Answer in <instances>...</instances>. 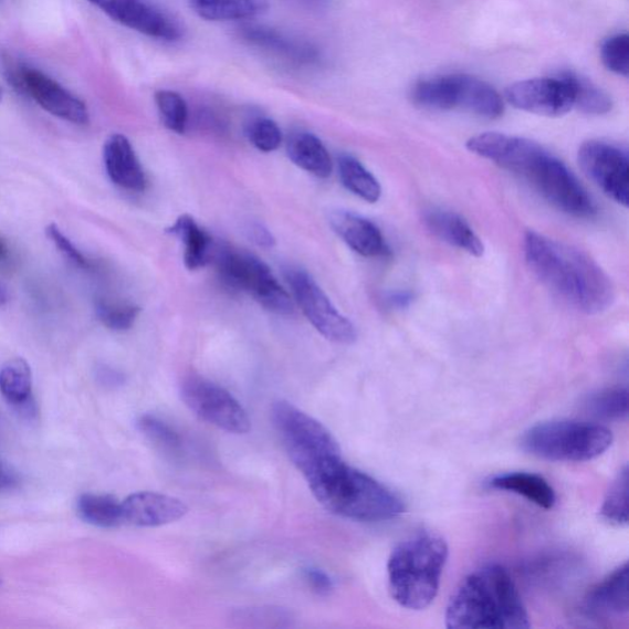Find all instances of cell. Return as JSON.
<instances>
[{"mask_svg":"<svg viewBox=\"0 0 629 629\" xmlns=\"http://www.w3.org/2000/svg\"><path fill=\"white\" fill-rule=\"evenodd\" d=\"M468 149L500 168L521 176L559 211L579 218L596 213L591 198L576 176L538 143L496 132L470 138Z\"/></svg>","mask_w":629,"mask_h":629,"instance_id":"obj_1","label":"cell"},{"mask_svg":"<svg viewBox=\"0 0 629 629\" xmlns=\"http://www.w3.org/2000/svg\"><path fill=\"white\" fill-rule=\"evenodd\" d=\"M524 253L537 280L576 311L598 315L612 306L614 283L587 253L535 231L526 233Z\"/></svg>","mask_w":629,"mask_h":629,"instance_id":"obj_2","label":"cell"},{"mask_svg":"<svg viewBox=\"0 0 629 629\" xmlns=\"http://www.w3.org/2000/svg\"><path fill=\"white\" fill-rule=\"evenodd\" d=\"M451 629H525L526 607L510 572L500 565L474 570L451 596L445 615Z\"/></svg>","mask_w":629,"mask_h":629,"instance_id":"obj_3","label":"cell"},{"mask_svg":"<svg viewBox=\"0 0 629 629\" xmlns=\"http://www.w3.org/2000/svg\"><path fill=\"white\" fill-rule=\"evenodd\" d=\"M304 478L319 504L350 521L381 523L405 512L399 495L342 458L322 463Z\"/></svg>","mask_w":629,"mask_h":629,"instance_id":"obj_4","label":"cell"},{"mask_svg":"<svg viewBox=\"0 0 629 629\" xmlns=\"http://www.w3.org/2000/svg\"><path fill=\"white\" fill-rule=\"evenodd\" d=\"M449 556L443 537L418 534L395 547L388 563L392 598L408 610H423L436 599Z\"/></svg>","mask_w":629,"mask_h":629,"instance_id":"obj_5","label":"cell"},{"mask_svg":"<svg viewBox=\"0 0 629 629\" xmlns=\"http://www.w3.org/2000/svg\"><path fill=\"white\" fill-rule=\"evenodd\" d=\"M604 426L579 421H551L526 430L522 448L548 461L581 462L599 458L612 444Z\"/></svg>","mask_w":629,"mask_h":629,"instance_id":"obj_6","label":"cell"},{"mask_svg":"<svg viewBox=\"0 0 629 629\" xmlns=\"http://www.w3.org/2000/svg\"><path fill=\"white\" fill-rule=\"evenodd\" d=\"M415 105L433 112H463L483 118H499L504 102L494 87L469 74H448L417 82L411 91Z\"/></svg>","mask_w":629,"mask_h":629,"instance_id":"obj_7","label":"cell"},{"mask_svg":"<svg viewBox=\"0 0 629 629\" xmlns=\"http://www.w3.org/2000/svg\"><path fill=\"white\" fill-rule=\"evenodd\" d=\"M211 259L220 281L228 289L251 294L274 314H293L294 305L290 294L274 279L266 263L247 251L227 244L214 245Z\"/></svg>","mask_w":629,"mask_h":629,"instance_id":"obj_8","label":"cell"},{"mask_svg":"<svg viewBox=\"0 0 629 629\" xmlns=\"http://www.w3.org/2000/svg\"><path fill=\"white\" fill-rule=\"evenodd\" d=\"M272 419L291 460L303 476L323 462L342 458L337 440L329 430L292 403H275Z\"/></svg>","mask_w":629,"mask_h":629,"instance_id":"obj_9","label":"cell"},{"mask_svg":"<svg viewBox=\"0 0 629 629\" xmlns=\"http://www.w3.org/2000/svg\"><path fill=\"white\" fill-rule=\"evenodd\" d=\"M4 75L19 94L31 98L49 114L78 126L90 124V112L81 98L48 74L29 64L7 60Z\"/></svg>","mask_w":629,"mask_h":629,"instance_id":"obj_10","label":"cell"},{"mask_svg":"<svg viewBox=\"0 0 629 629\" xmlns=\"http://www.w3.org/2000/svg\"><path fill=\"white\" fill-rule=\"evenodd\" d=\"M181 397L186 406L207 423L229 433L250 432L251 421L245 408L222 386L189 375L181 384Z\"/></svg>","mask_w":629,"mask_h":629,"instance_id":"obj_11","label":"cell"},{"mask_svg":"<svg viewBox=\"0 0 629 629\" xmlns=\"http://www.w3.org/2000/svg\"><path fill=\"white\" fill-rule=\"evenodd\" d=\"M285 279L302 312L319 334L339 345H350L356 342L355 325L339 314L311 274L300 269H290L285 272Z\"/></svg>","mask_w":629,"mask_h":629,"instance_id":"obj_12","label":"cell"},{"mask_svg":"<svg viewBox=\"0 0 629 629\" xmlns=\"http://www.w3.org/2000/svg\"><path fill=\"white\" fill-rule=\"evenodd\" d=\"M581 170L612 200L629 205V159L620 147L602 140L585 141L578 151Z\"/></svg>","mask_w":629,"mask_h":629,"instance_id":"obj_13","label":"cell"},{"mask_svg":"<svg viewBox=\"0 0 629 629\" xmlns=\"http://www.w3.org/2000/svg\"><path fill=\"white\" fill-rule=\"evenodd\" d=\"M130 30L161 41H178L184 29L178 20L147 0H87Z\"/></svg>","mask_w":629,"mask_h":629,"instance_id":"obj_14","label":"cell"},{"mask_svg":"<svg viewBox=\"0 0 629 629\" xmlns=\"http://www.w3.org/2000/svg\"><path fill=\"white\" fill-rule=\"evenodd\" d=\"M506 102L522 112L545 117H560L574 108L569 83L559 73L556 78L516 82L505 90Z\"/></svg>","mask_w":629,"mask_h":629,"instance_id":"obj_15","label":"cell"},{"mask_svg":"<svg viewBox=\"0 0 629 629\" xmlns=\"http://www.w3.org/2000/svg\"><path fill=\"white\" fill-rule=\"evenodd\" d=\"M124 524L139 527H158L180 521L187 513V506L175 496L157 492H138L120 502Z\"/></svg>","mask_w":629,"mask_h":629,"instance_id":"obj_16","label":"cell"},{"mask_svg":"<svg viewBox=\"0 0 629 629\" xmlns=\"http://www.w3.org/2000/svg\"><path fill=\"white\" fill-rule=\"evenodd\" d=\"M104 164L109 180L120 189L132 192L146 190V172L127 137L114 135L106 140Z\"/></svg>","mask_w":629,"mask_h":629,"instance_id":"obj_17","label":"cell"},{"mask_svg":"<svg viewBox=\"0 0 629 629\" xmlns=\"http://www.w3.org/2000/svg\"><path fill=\"white\" fill-rule=\"evenodd\" d=\"M329 223L336 233L353 250L364 258L389 255L380 229L370 220L356 213L337 211L331 214Z\"/></svg>","mask_w":629,"mask_h":629,"instance_id":"obj_18","label":"cell"},{"mask_svg":"<svg viewBox=\"0 0 629 629\" xmlns=\"http://www.w3.org/2000/svg\"><path fill=\"white\" fill-rule=\"evenodd\" d=\"M424 223L437 238L448 244L468 252L471 256H483L482 240L461 216L444 209H432L426 213Z\"/></svg>","mask_w":629,"mask_h":629,"instance_id":"obj_19","label":"cell"},{"mask_svg":"<svg viewBox=\"0 0 629 629\" xmlns=\"http://www.w3.org/2000/svg\"><path fill=\"white\" fill-rule=\"evenodd\" d=\"M241 35L252 46L272 52L275 56L286 61L304 64L318 60V52L315 48L271 28L247 27L242 29Z\"/></svg>","mask_w":629,"mask_h":629,"instance_id":"obj_20","label":"cell"},{"mask_svg":"<svg viewBox=\"0 0 629 629\" xmlns=\"http://www.w3.org/2000/svg\"><path fill=\"white\" fill-rule=\"evenodd\" d=\"M585 611L593 616L611 617L628 614V565L617 568L589 593Z\"/></svg>","mask_w":629,"mask_h":629,"instance_id":"obj_21","label":"cell"},{"mask_svg":"<svg viewBox=\"0 0 629 629\" xmlns=\"http://www.w3.org/2000/svg\"><path fill=\"white\" fill-rule=\"evenodd\" d=\"M493 490L505 491L524 496L527 501L544 510H552L556 504L555 490L539 474L510 472L494 476L490 482Z\"/></svg>","mask_w":629,"mask_h":629,"instance_id":"obj_22","label":"cell"},{"mask_svg":"<svg viewBox=\"0 0 629 629\" xmlns=\"http://www.w3.org/2000/svg\"><path fill=\"white\" fill-rule=\"evenodd\" d=\"M286 153L296 167L317 178L326 179L333 174V160L324 143L308 132H295L286 143Z\"/></svg>","mask_w":629,"mask_h":629,"instance_id":"obj_23","label":"cell"},{"mask_svg":"<svg viewBox=\"0 0 629 629\" xmlns=\"http://www.w3.org/2000/svg\"><path fill=\"white\" fill-rule=\"evenodd\" d=\"M167 231L184 242V260L187 269L196 271L211 262L214 242L191 216L179 217Z\"/></svg>","mask_w":629,"mask_h":629,"instance_id":"obj_24","label":"cell"},{"mask_svg":"<svg viewBox=\"0 0 629 629\" xmlns=\"http://www.w3.org/2000/svg\"><path fill=\"white\" fill-rule=\"evenodd\" d=\"M195 12L209 21L256 18L268 12L269 0H196Z\"/></svg>","mask_w":629,"mask_h":629,"instance_id":"obj_25","label":"cell"},{"mask_svg":"<svg viewBox=\"0 0 629 629\" xmlns=\"http://www.w3.org/2000/svg\"><path fill=\"white\" fill-rule=\"evenodd\" d=\"M0 392L15 407H27L32 397V374L28 361L14 358L0 368Z\"/></svg>","mask_w":629,"mask_h":629,"instance_id":"obj_26","label":"cell"},{"mask_svg":"<svg viewBox=\"0 0 629 629\" xmlns=\"http://www.w3.org/2000/svg\"><path fill=\"white\" fill-rule=\"evenodd\" d=\"M76 507L83 521L94 526L112 528L124 524L123 507L114 495L84 493Z\"/></svg>","mask_w":629,"mask_h":629,"instance_id":"obj_27","label":"cell"},{"mask_svg":"<svg viewBox=\"0 0 629 629\" xmlns=\"http://www.w3.org/2000/svg\"><path fill=\"white\" fill-rule=\"evenodd\" d=\"M560 74L572 87L574 108H578L583 114L593 116H601L611 112L614 106L612 98L601 87L573 72H563Z\"/></svg>","mask_w":629,"mask_h":629,"instance_id":"obj_28","label":"cell"},{"mask_svg":"<svg viewBox=\"0 0 629 629\" xmlns=\"http://www.w3.org/2000/svg\"><path fill=\"white\" fill-rule=\"evenodd\" d=\"M339 178L348 191L361 200L375 203L380 200L381 186L375 176L357 159L344 156L339 159Z\"/></svg>","mask_w":629,"mask_h":629,"instance_id":"obj_29","label":"cell"},{"mask_svg":"<svg viewBox=\"0 0 629 629\" xmlns=\"http://www.w3.org/2000/svg\"><path fill=\"white\" fill-rule=\"evenodd\" d=\"M231 621L245 628H289L293 626L294 616L282 607H249L234 611Z\"/></svg>","mask_w":629,"mask_h":629,"instance_id":"obj_30","label":"cell"},{"mask_svg":"<svg viewBox=\"0 0 629 629\" xmlns=\"http://www.w3.org/2000/svg\"><path fill=\"white\" fill-rule=\"evenodd\" d=\"M156 104L165 127L184 135L189 123V107L185 98L171 91H159L156 93Z\"/></svg>","mask_w":629,"mask_h":629,"instance_id":"obj_31","label":"cell"},{"mask_svg":"<svg viewBox=\"0 0 629 629\" xmlns=\"http://www.w3.org/2000/svg\"><path fill=\"white\" fill-rule=\"evenodd\" d=\"M601 515L607 522L618 526L628 524V468L617 474L601 507Z\"/></svg>","mask_w":629,"mask_h":629,"instance_id":"obj_32","label":"cell"},{"mask_svg":"<svg viewBox=\"0 0 629 629\" xmlns=\"http://www.w3.org/2000/svg\"><path fill=\"white\" fill-rule=\"evenodd\" d=\"M588 411L605 419H622L628 416V391L623 388L601 390L589 397Z\"/></svg>","mask_w":629,"mask_h":629,"instance_id":"obj_33","label":"cell"},{"mask_svg":"<svg viewBox=\"0 0 629 629\" xmlns=\"http://www.w3.org/2000/svg\"><path fill=\"white\" fill-rule=\"evenodd\" d=\"M96 315L109 329L127 331L135 325L140 308L134 304L98 300L96 302Z\"/></svg>","mask_w":629,"mask_h":629,"instance_id":"obj_34","label":"cell"},{"mask_svg":"<svg viewBox=\"0 0 629 629\" xmlns=\"http://www.w3.org/2000/svg\"><path fill=\"white\" fill-rule=\"evenodd\" d=\"M247 135L252 145L263 153L277 150L283 139L279 125L268 117L252 118L248 124Z\"/></svg>","mask_w":629,"mask_h":629,"instance_id":"obj_35","label":"cell"},{"mask_svg":"<svg viewBox=\"0 0 629 629\" xmlns=\"http://www.w3.org/2000/svg\"><path fill=\"white\" fill-rule=\"evenodd\" d=\"M601 61L610 72L625 76L629 73V38L617 34L606 39L601 46Z\"/></svg>","mask_w":629,"mask_h":629,"instance_id":"obj_36","label":"cell"},{"mask_svg":"<svg viewBox=\"0 0 629 629\" xmlns=\"http://www.w3.org/2000/svg\"><path fill=\"white\" fill-rule=\"evenodd\" d=\"M138 428L154 444L167 450H178L181 439L178 433L156 416L145 415L138 419Z\"/></svg>","mask_w":629,"mask_h":629,"instance_id":"obj_37","label":"cell"},{"mask_svg":"<svg viewBox=\"0 0 629 629\" xmlns=\"http://www.w3.org/2000/svg\"><path fill=\"white\" fill-rule=\"evenodd\" d=\"M46 235L73 266L84 271H92L94 269V262L87 259L81 250L76 249L72 240L65 237L56 224L48 226Z\"/></svg>","mask_w":629,"mask_h":629,"instance_id":"obj_38","label":"cell"},{"mask_svg":"<svg viewBox=\"0 0 629 629\" xmlns=\"http://www.w3.org/2000/svg\"><path fill=\"white\" fill-rule=\"evenodd\" d=\"M305 579L314 591L327 595L334 590V580L322 569L308 568L305 570Z\"/></svg>","mask_w":629,"mask_h":629,"instance_id":"obj_39","label":"cell"},{"mask_svg":"<svg viewBox=\"0 0 629 629\" xmlns=\"http://www.w3.org/2000/svg\"><path fill=\"white\" fill-rule=\"evenodd\" d=\"M247 233L260 248L272 249L275 245V239L271 231L260 223L250 224L247 229Z\"/></svg>","mask_w":629,"mask_h":629,"instance_id":"obj_40","label":"cell"},{"mask_svg":"<svg viewBox=\"0 0 629 629\" xmlns=\"http://www.w3.org/2000/svg\"><path fill=\"white\" fill-rule=\"evenodd\" d=\"M15 264V253L9 241L0 235V269L10 270Z\"/></svg>","mask_w":629,"mask_h":629,"instance_id":"obj_41","label":"cell"},{"mask_svg":"<svg viewBox=\"0 0 629 629\" xmlns=\"http://www.w3.org/2000/svg\"><path fill=\"white\" fill-rule=\"evenodd\" d=\"M14 482V474L0 463V491L12 488Z\"/></svg>","mask_w":629,"mask_h":629,"instance_id":"obj_42","label":"cell"},{"mask_svg":"<svg viewBox=\"0 0 629 629\" xmlns=\"http://www.w3.org/2000/svg\"><path fill=\"white\" fill-rule=\"evenodd\" d=\"M412 301V296L408 293H395L389 296V302L395 306H406Z\"/></svg>","mask_w":629,"mask_h":629,"instance_id":"obj_43","label":"cell"},{"mask_svg":"<svg viewBox=\"0 0 629 629\" xmlns=\"http://www.w3.org/2000/svg\"><path fill=\"white\" fill-rule=\"evenodd\" d=\"M9 301L8 293L2 284H0V307L4 306Z\"/></svg>","mask_w":629,"mask_h":629,"instance_id":"obj_44","label":"cell"},{"mask_svg":"<svg viewBox=\"0 0 629 629\" xmlns=\"http://www.w3.org/2000/svg\"><path fill=\"white\" fill-rule=\"evenodd\" d=\"M2 101H3V91L0 90V103H2Z\"/></svg>","mask_w":629,"mask_h":629,"instance_id":"obj_45","label":"cell"},{"mask_svg":"<svg viewBox=\"0 0 629 629\" xmlns=\"http://www.w3.org/2000/svg\"><path fill=\"white\" fill-rule=\"evenodd\" d=\"M0 585H2V579H0Z\"/></svg>","mask_w":629,"mask_h":629,"instance_id":"obj_46","label":"cell"},{"mask_svg":"<svg viewBox=\"0 0 629 629\" xmlns=\"http://www.w3.org/2000/svg\"><path fill=\"white\" fill-rule=\"evenodd\" d=\"M196 2V0H191V3Z\"/></svg>","mask_w":629,"mask_h":629,"instance_id":"obj_47","label":"cell"}]
</instances>
